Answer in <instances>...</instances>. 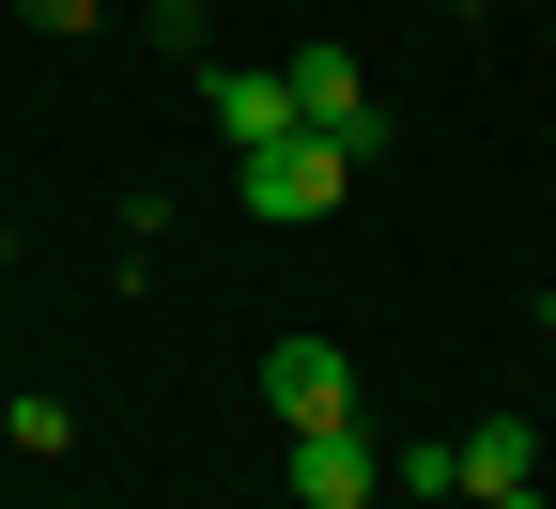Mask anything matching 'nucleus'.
Instances as JSON below:
<instances>
[{"label":"nucleus","mask_w":556,"mask_h":509,"mask_svg":"<svg viewBox=\"0 0 556 509\" xmlns=\"http://www.w3.org/2000/svg\"><path fill=\"white\" fill-rule=\"evenodd\" d=\"M16 448H31V463H62V448H78V417H62L47 386H16Z\"/></svg>","instance_id":"7"},{"label":"nucleus","mask_w":556,"mask_h":509,"mask_svg":"<svg viewBox=\"0 0 556 509\" xmlns=\"http://www.w3.org/2000/svg\"><path fill=\"white\" fill-rule=\"evenodd\" d=\"M526 479H541V432H526V417H479V432H464V494H479V509H541Z\"/></svg>","instance_id":"5"},{"label":"nucleus","mask_w":556,"mask_h":509,"mask_svg":"<svg viewBox=\"0 0 556 509\" xmlns=\"http://www.w3.org/2000/svg\"><path fill=\"white\" fill-rule=\"evenodd\" d=\"M371 494H387L371 432H294V509H371Z\"/></svg>","instance_id":"4"},{"label":"nucleus","mask_w":556,"mask_h":509,"mask_svg":"<svg viewBox=\"0 0 556 509\" xmlns=\"http://www.w3.org/2000/svg\"><path fill=\"white\" fill-rule=\"evenodd\" d=\"M541 309H556V278H541Z\"/></svg>","instance_id":"9"},{"label":"nucleus","mask_w":556,"mask_h":509,"mask_svg":"<svg viewBox=\"0 0 556 509\" xmlns=\"http://www.w3.org/2000/svg\"><path fill=\"white\" fill-rule=\"evenodd\" d=\"M16 16H31V31H47V47H78V31H93V16H109V0H16Z\"/></svg>","instance_id":"8"},{"label":"nucleus","mask_w":556,"mask_h":509,"mask_svg":"<svg viewBox=\"0 0 556 509\" xmlns=\"http://www.w3.org/2000/svg\"><path fill=\"white\" fill-rule=\"evenodd\" d=\"M263 402H278V432H356V371H340V340H278V355H263Z\"/></svg>","instance_id":"2"},{"label":"nucleus","mask_w":556,"mask_h":509,"mask_svg":"<svg viewBox=\"0 0 556 509\" xmlns=\"http://www.w3.org/2000/svg\"><path fill=\"white\" fill-rule=\"evenodd\" d=\"M217 139H232V155L294 139V78H278V62H217Z\"/></svg>","instance_id":"6"},{"label":"nucleus","mask_w":556,"mask_h":509,"mask_svg":"<svg viewBox=\"0 0 556 509\" xmlns=\"http://www.w3.org/2000/svg\"><path fill=\"white\" fill-rule=\"evenodd\" d=\"M340 186H356V155H340V139H263L248 155V216H278V232H309V216H340Z\"/></svg>","instance_id":"1"},{"label":"nucleus","mask_w":556,"mask_h":509,"mask_svg":"<svg viewBox=\"0 0 556 509\" xmlns=\"http://www.w3.org/2000/svg\"><path fill=\"white\" fill-rule=\"evenodd\" d=\"M278 78H294V124L309 139H340V155H371V78H356V62H340V47H294V62H278Z\"/></svg>","instance_id":"3"}]
</instances>
